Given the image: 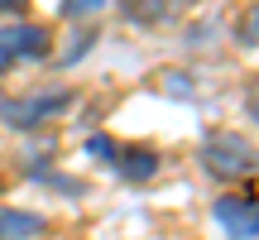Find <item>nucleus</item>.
Segmentation results:
<instances>
[{
	"label": "nucleus",
	"mask_w": 259,
	"mask_h": 240,
	"mask_svg": "<svg viewBox=\"0 0 259 240\" xmlns=\"http://www.w3.org/2000/svg\"><path fill=\"white\" fill-rule=\"evenodd\" d=\"M72 101H77L72 87H48V92L19 96V101H0V120L15 125V130H34V125H44V120H53L58 111H67Z\"/></svg>",
	"instance_id": "2"
},
{
	"label": "nucleus",
	"mask_w": 259,
	"mask_h": 240,
	"mask_svg": "<svg viewBox=\"0 0 259 240\" xmlns=\"http://www.w3.org/2000/svg\"><path fill=\"white\" fill-rule=\"evenodd\" d=\"M101 5H111V0H63V10H67V15H96Z\"/></svg>",
	"instance_id": "9"
},
{
	"label": "nucleus",
	"mask_w": 259,
	"mask_h": 240,
	"mask_svg": "<svg viewBox=\"0 0 259 240\" xmlns=\"http://www.w3.org/2000/svg\"><path fill=\"white\" fill-rule=\"evenodd\" d=\"M211 216L221 221V231L231 240H259V202H254V197L226 192V197H216Z\"/></svg>",
	"instance_id": "3"
},
{
	"label": "nucleus",
	"mask_w": 259,
	"mask_h": 240,
	"mask_svg": "<svg viewBox=\"0 0 259 240\" xmlns=\"http://www.w3.org/2000/svg\"><path fill=\"white\" fill-rule=\"evenodd\" d=\"M178 0H125V19H135V24H163V19H173Z\"/></svg>",
	"instance_id": "7"
},
{
	"label": "nucleus",
	"mask_w": 259,
	"mask_h": 240,
	"mask_svg": "<svg viewBox=\"0 0 259 240\" xmlns=\"http://www.w3.org/2000/svg\"><path fill=\"white\" fill-rule=\"evenodd\" d=\"M0 10H5V15H15V10H24V0H0Z\"/></svg>",
	"instance_id": "12"
},
{
	"label": "nucleus",
	"mask_w": 259,
	"mask_h": 240,
	"mask_svg": "<svg viewBox=\"0 0 259 240\" xmlns=\"http://www.w3.org/2000/svg\"><path fill=\"white\" fill-rule=\"evenodd\" d=\"M48 53V34L34 24H5L0 29V72L19 58H44Z\"/></svg>",
	"instance_id": "4"
},
{
	"label": "nucleus",
	"mask_w": 259,
	"mask_h": 240,
	"mask_svg": "<svg viewBox=\"0 0 259 240\" xmlns=\"http://www.w3.org/2000/svg\"><path fill=\"white\" fill-rule=\"evenodd\" d=\"M92 154H101V158H115V154H120V149H115L111 139H101V135H96V139H92Z\"/></svg>",
	"instance_id": "11"
},
{
	"label": "nucleus",
	"mask_w": 259,
	"mask_h": 240,
	"mask_svg": "<svg viewBox=\"0 0 259 240\" xmlns=\"http://www.w3.org/2000/svg\"><path fill=\"white\" fill-rule=\"evenodd\" d=\"M202 164H206V173H211V178L235 183V178H250L254 168H259V149L245 135H235V130H221V135H206Z\"/></svg>",
	"instance_id": "1"
},
{
	"label": "nucleus",
	"mask_w": 259,
	"mask_h": 240,
	"mask_svg": "<svg viewBox=\"0 0 259 240\" xmlns=\"http://www.w3.org/2000/svg\"><path fill=\"white\" fill-rule=\"evenodd\" d=\"M44 235V216L24 207H0V240H34Z\"/></svg>",
	"instance_id": "5"
},
{
	"label": "nucleus",
	"mask_w": 259,
	"mask_h": 240,
	"mask_svg": "<svg viewBox=\"0 0 259 240\" xmlns=\"http://www.w3.org/2000/svg\"><path fill=\"white\" fill-rule=\"evenodd\" d=\"M235 34H240L245 44H254V48H259V5H250V10L240 15V29H235Z\"/></svg>",
	"instance_id": "8"
},
{
	"label": "nucleus",
	"mask_w": 259,
	"mask_h": 240,
	"mask_svg": "<svg viewBox=\"0 0 259 240\" xmlns=\"http://www.w3.org/2000/svg\"><path fill=\"white\" fill-rule=\"evenodd\" d=\"M245 111H250V120L259 125V77L250 82V92H245Z\"/></svg>",
	"instance_id": "10"
},
{
	"label": "nucleus",
	"mask_w": 259,
	"mask_h": 240,
	"mask_svg": "<svg viewBox=\"0 0 259 240\" xmlns=\"http://www.w3.org/2000/svg\"><path fill=\"white\" fill-rule=\"evenodd\" d=\"M115 173H120L125 183H149V178L158 173V154L154 149H120V154H115Z\"/></svg>",
	"instance_id": "6"
}]
</instances>
